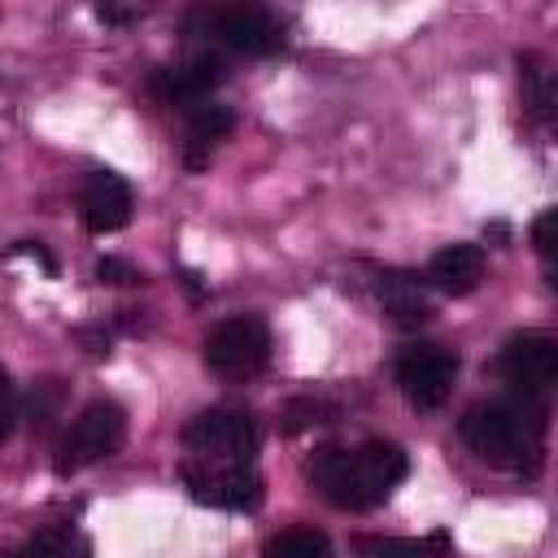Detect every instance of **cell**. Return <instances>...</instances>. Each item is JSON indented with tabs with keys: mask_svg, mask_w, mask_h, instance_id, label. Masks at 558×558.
Wrapping results in <instances>:
<instances>
[{
	"mask_svg": "<svg viewBox=\"0 0 558 558\" xmlns=\"http://www.w3.org/2000/svg\"><path fill=\"white\" fill-rule=\"evenodd\" d=\"M405 471L410 462L392 440H362L357 449L323 445L305 466L310 484L340 510H375L405 480Z\"/></svg>",
	"mask_w": 558,
	"mask_h": 558,
	"instance_id": "6da1fadb",
	"label": "cell"
},
{
	"mask_svg": "<svg viewBox=\"0 0 558 558\" xmlns=\"http://www.w3.org/2000/svg\"><path fill=\"white\" fill-rule=\"evenodd\" d=\"M462 440L488 466H536L545 440V405L536 397H493L462 414Z\"/></svg>",
	"mask_w": 558,
	"mask_h": 558,
	"instance_id": "7a4b0ae2",
	"label": "cell"
},
{
	"mask_svg": "<svg viewBox=\"0 0 558 558\" xmlns=\"http://www.w3.org/2000/svg\"><path fill=\"white\" fill-rule=\"evenodd\" d=\"M122 436H126V414H122L118 401L100 397V401L83 405L78 418L70 423V432L61 436V449H57V475H74V471H83V466H92V462L118 453Z\"/></svg>",
	"mask_w": 558,
	"mask_h": 558,
	"instance_id": "3957f363",
	"label": "cell"
},
{
	"mask_svg": "<svg viewBox=\"0 0 558 558\" xmlns=\"http://www.w3.org/2000/svg\"><path fill=\"white\" fill-rule=\"evenodd\" d=\"M257 445L262 432L244 410H201L183 427V449L196 462H253Z\"/></svg>",
	"mask_w": 558,
	"mask_h": 558,
	"instance_id": "277c9868",
	"label": "cell"
},
{
	"mask_svg": "<svg viewBox=\"0 0 558 558\" xmlns=\"http://www.w3.org/2000/svg\"><path fill=\"white\" fill-rule=\"evenodd\" d=\"M270 362V331L262 318H227L205 336V366L222 379H248Z\"/></svg>",
	"mask_w": 558,
	"mask_h": 558,
	"instance_id": "5b68a950",
	"label": "cell"
},
{
	"mask_svg": "<svg viewBox=\"0 0 558 558\" xmlns=\"http://www.w3.org/2000/svg\"><path fill=\"white\" fill-rule=\"evenodd\" d=\"M453 379H458V353L445 344L418 340V344H405L397 353V384L414 410L445 405L453 392Z\"/></svg>",
	"mask_w": 558,
	"mask_h": 558,
	"instance_id": "8992f818",
	"label": "cell"
},
{
	"mask_svg": "<svg viewBox=\"0 0 558 558\" xmlns=\"http://www.w3.org/2000/svg\"><path fill=\"white\" fill-rule=\"evenodd\" d=\"M183 484L201 506L214 510H257L262 506V475L253 462H183Z\"/></svg>",
	"mask_w": 558,
	"mask_h": 558,
	"instance_id": "52a82bcc",
	"label": "cell"
},
{
	"mask_svg": "<svg viewBox=\"0 0 558 558\" xmlns=\"http://www.w3.org/2000/svg\"><path fill=\"white\" fill-rule=\"evenodd\" d=\"M497 375L514 388V397H541L558 379V340L545 331L510 336L497 357Z\"/></svg>",
	"mask_w": 558,
	"mask_h": 558,
	"instance_id": "ba28073f",
	"label": "cell"
},
{
	"mask_svg": "<svg viewBox=\"0 0 558 558\" xmlns=\"http://www.w3.org/2000/svg\"><path fill=\"white\" fill-rule=\"evenodd\" d=\"M131 209H135V196H131V183L122 174H113V170L87 174V183L78 192V214H83L87 231H96V235L122 231L131 222Z\"/></svg>",
	"mask_w": 558,
	"mask_h": 558,
	"instance_id": "9c48e42d",
	"label": "cell"
},
{
	"mask_svg": "<svg viewBox=\"0 0 558 558\" xmlns=\"http://www.w3.org/2000/svg\"><path fill=\"white\" fill-rule=\"evenodd\" d=\"M222 78H227V61L214 57V52H201V57H192V61H183V65L157 70V74L148 78V87H153L157 100L192 109V105H201Z\"/></svg>",
	"mask_w": 558,
	"mask_h": 558,
	"instance_id": "30bf717a",
	"label": "cell"
},
{
	"mask_svg": "<svg viewBox=\"0 0 558 558\" xmlns=\"http://www.w3.org/2000/svg\"><path fill=\"white\" fill-rule=\"evenodd\" d=\"M214 31L227 48L244 52V57H270L283 48V31L279 22L266 13V9H253V4H235V9H222L214 17Z\"/></svg>",
	"mask_w": 558,
	"mask_h": 558,
	"instance_id": "8fae6325",
	"label": "cell"
},
{
	"mask_svg": "<svg viewBox=\"0 0 558 558\" xmlns=\"http://www.w3.org/2000/svg\"><path fill=\"white\" fill-rule=\"evenodd\" d=\"M484 279V248L480 244H445L427 262V283L445 296H466Z\"/></svg>",
	"mask_w": 558,
	"mask_h": 558,
	"instance_id": "7c38bea8",
	"label": "cell"
},
{
	"mask_svg": "<svg viewBox=\"0 0 558 558\" xmlns=\"http://www.w3.org/2000/svg\"><path fill=\"white\" fill-rule=\"evenodd\" d=\"M379 301H384V314L397 327H423L432 318V301H427L423 279H414L405 270H384L379 275Z\"/></svg>",
	"mask_w": 558,
	"mask_h": 558,
	"instance_id": "4fadbf2b",
	"label": "cell"
},
{
	"mask_svg": "<svg viewBox=\"0 0 558 558\" xmlns=\"http://www.w3.org/2000/svg\"><path fill=\"white\" fill-rule=\"evenodd\" d=\"M231 126H235V113L227 105H209V100L192 105L187 109V144H192L187 166H205V153L214 144H222L231 135Z\"/></svg>",
	"mask_w": 558,
	"mask_h": 558,
	"instance_id": "5bb4252c",
	"label": "cell"
},
{
	"mask_svg": "<svg viewBox=\"0 0 558 558\" xmlns=\"http://www.w3.org/2000/svg\"><path fill=\"white\" fill-rule=\"evenodd\" d=\"M262 558H331V545L314 527H288V532L266 541Z\"/></svg>",
	"mask_w": 558,
	"mask_h": 558,
	"instance_id": "9a60e30c",
	"label": "cell"
},
{
	"mask_svg": "<svg viewBox=\"0 0 558 558\" xmlns=\"http://www.w3.org/2000/svg\"><path fill=\"white\" fill-rule=\"evenodd\" d=\"M362 549L371 558H445L449 554V536L432 532L427 541H362Z\"/></svg>",
	"mask_w": 558,
	"mask_h": 558,
	"instance_id": "2e32d148",
	"label": "cell"
},
{
	"mask_svg": "<svg viewBox=\"0 0 558 558\" xmlns=\"http://www.w3.org/2000/svg\"><path fill=\"white\" fill-rule=\"evenodd\" d=\"M331 414H336L331 401H323V397H296V401L288 405V432H301V427H310V423H327Z\"/></svg>",
	"mask_w": 558,
	"mask_h": 558,
	"instance_id": "e0dca14e",
	"label": "cell"
},
{
	"mask_svg": "<svg viewBox=\"0 0 558 558\" xmlns=\"http://www.w3.org/2000/svg\"><path fill=\"white\" fill-rule=\"evenodd\" d=\"M96 279L100 283H144V275L122 257H100L96 262Z\"/></svg>",
	"mask_w": 558,
	"mask_h": 558,
	"instance_id": "ac0fdd59",
	"label": "cell"
},
{
	"mask_svg": "<svg viewBox=\"0 0 558 558\" xmlns=\"http://www.w3.org/2000/svg\"><path fill=\"white\" fill-rule=\"evenodd\" d=\"M554 227H558V214L554 209H541L536 222H532V244L545 262H554Z\"/></svg>",
	"mask_w": 558,
	"mask_h": 558,
	"instance_id": "d6986e66",
	"label": "cell"
},
{
	"mask_svg": "<svg viewBox=\"0 0 558 558\" xmlns=\"http://www.w3.org/2000/svg\"><path fill=\"white\" fill-rule=\"evenodd\" d=\"M13 418H17V397H13L9 375L0 371V445H4V440H9V432H13Z\"/></svg>",
	"mask_w": 558,
	"mask_h": 558,
	"instance_id": "ffe728a7",
	"label": "cell"
},
{
	"mask_svg": "<svg viewBox=\"0 0 558 558\" xmlns=\"http://www.w3.org/2000/svg\"><path fill=\"white\" fill-rule=\"evenodd\" d=\"M96 17H100V22H113V26H118V22H131L135 13H131V9H122V4H96Z\"/></svg>",
	"mask_w": 558,
	"mask_h": 558,
	"instance_id": "44dd1931",
	"label": "cell"
}]
</instances>
